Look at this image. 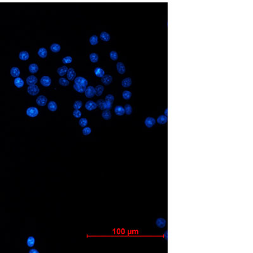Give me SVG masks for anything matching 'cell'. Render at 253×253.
<instances>
[{"label":"cell","instance_id":"6da1fadb","mask_svg":"<svg viewBox=\"0 0 253 253\" xmlns=\"http://www.w3.org/2000/svg\"><path fill=\"white\" fill-rule=\"evenodd\" d=\"M26 114L30 117L34 118L39 115V110L36 107H33V106H32V107H29V108H27L26 111Z\"/></svg>","mask_w":253,"mask_h":253},{"label":"cell","instance_id":"7a4b0ae2","mask_svg":"<svg viewBox=\"0 0 253 253\" xmlns=\"http://www.w3.org/2000/svg\"><path fill=\"white\" fill-rule=\"evenodd\" d=\"M85 96L88 98H92L96 95L95 88L93 86H88L86 87V91H85Z\"/></svg>","mask_w":253,"mask_h":253},{"label":"cell","instance_id":"3957f363","mask_svg":"<svg viewBox=\"0 0 253 253\" xmlns=\"http://www.w3.org/2000/svg\"><path fill=\"white\" fill-rule=\"evenodd\" d=\"M27 93L31 96H36L39 93V88L36 85H32V86H29L27 88Z\"/></svg>","mask_w":253,"mask_h":253},{"label":"cell","instance_id":"277c9868","mask_svg":"<svg viewBox=\"0 0 253 253\" xmlns=\"http://www.w3.org/2000/svg\"><path fill=\"white\" fill-rule=\"evenodd\" d=\"M74 83L79 85V86L87 87L88 85V81L84 77H77L74 79Z\"/></svg>","mask_w":253,"mask_h":253},{"label":"cell","instance_id":"5b68a950","mask_svg":"<svg viewBox=\"0 0 253 253\" xmlns=\"http://www.w3.org/2000/svg\"><path fill=\"white\" fill-rule=\"evenodd\" d=\"M48 102L47 97L44 96H39L38 97V98L36 99V103L39 106H44Z\"/></svg>","mask_w":253,"mask_h":253},{"label":"cell","instance_id":"8992f818","mask_svg":"<svg viewBox=\"0 0 253 253\" xmlns=\"http://www.w3.org/2000/svg\"><path fill=\"white\" fill-rule=\"evenodd\" d=\"M156 121L154 118L149 117L146 118L144 121V124L146 127H147L148 128H151L154 125L155 123H156Z\"/></svg>","mask_w":253,"mask_h":253},{"label":"cell","instance_id":"52a82bcc","mask_svg":"<svg viewBox=\"0 0 253 253\" xmlns=\"http://www.w3.org/2000/svg\"><path fill=\"white\" fill-rule=\"evenodd\" d=\"M97 107L96 103L93 101H88L85 105V108L87 109L88 111H93L94 109H96Z\"/></svg>","mask_w":253,"mask_h":253},{"label":"cell","instance_id":"ba28073f","mask_svg":"<svg viewBox=\"0 0 253 253\" xmlns=\"http://www.w3.org/2000/svg\"><path fill=\"white\" fill-rule=\"evenodd\" d=\"M41 84H42V86H43L44 87H49L51 85V78L48 76H43L41 79Z\"/></svg>","mask_w":253,"mask_h":253},{"label":"cell","instance_id":"9c48e42d","mask_svg":"<svg viewBox=\"0 0 253 253\" xmlns=\"http://www.w3.org/2000/svg\"><path fill=\"white\" fill-rule=\"evenodd\" d=\"M113 81L112 76L110 75H105L103 77H101V82L106 85V86H108Z\"/></svg>","mask_w":253,"mask_h":253},{"label":"cell","instance_id":"30bf717a","mask_svg":"<svg viewBox=\"0 0 253 253\" xmlns=\"http://www.w3.org/2000/svg\"><path fill=\"white\" fill-rule=\"evenodd\" d=\"M66 75H67V79H68V81H74L76 77V73L74 70V69L72 68H70L69 69H68V71L66 72Z\"/></svg>","mask_w":253,"mask_h":253},{"label":"cell","instance_id":"8fae6325","mask_svg":"<svg viewBox=\"0 0 253 253\" xmlns=\"http://www.w3.org/2000/svg\"><path fill=\"white\" fill-rule=\"evenodd\" d=\"M27 84L28 86H32L35 85L38 82V79L34 75H30L26 79Z\"/></svg>","mask_w":253,"mask_h":253},{"label":"cell","instance_id":"7c38bea8","mask_svg":"<svg viewBox=\"0 0 253 253\" xmlns=\"http://www.w3.org/2000/svg\"><path fill=\"white\" fill-rule=\"evenodd\" d=\"M117 69L120 74H124L126 71V68L122 62H118L117 64Z\"/></svg>","mask_w":253,"mask_h":253},{"label":"cell","instance_id":"4fadbf2b","mask_svg":"<svg viewBox=\"0 0 253 253\" xmlns=\"http://www.w3.org/2000/svg\"><path fill=\"white\" fill-rule=\"evenodd\" d=\"M166 225V220L163 218H159L156 220V225L159 228H164Z\"/></svg>","mask_w":253,"mask_h":253},{"label":"cell","instance_id":"5bb4252c","mask_svg":"<svg viewBox=\"0 0 253 253\" xmlns=\"http://www.w3.org/2000/svg\"><path fill=\"white\" fill-rule=\"evenodd\" d=\"M94 74L96 75L97 77L101 78L105 75V72L103 68H100V67H96V68L94 69Z\"/></svg>","mask_w":253,"mask_h":253},{"label":"cell","instance_id":"9a60e30c","mask_svg":"<svg viewBox=\"0 0 253 253\" xmlns=\"http://www.w3.org/2000/svg\"><path fill=\"white\" fill-rule=\"evenodd\" d=\"M14 84L17 88H22L24 85V81L22 78L18 77L14 80Z\"/></svg>","mask_w":253,"mask_h":253},{"label":"cell","instance_id":"2e32d148","mask_svg":"<svg viewBox=\"0 0 253 253\" xmlns=\"http://www.w3.org/2000/svg\"><path fill=\"white\" fill-rule=\"evenodd\" d=\"M10 74L13 77H18L20 75V69L18 67H12L10 70Z\"/></svg>","mask_w":253,"mask_h":253},{"label":"cell","instance_id":"e0dca14e","mask_svg":"<svg viewBox=\"0 0 253 253\" xmlns=\"http://www.w3.org/2000/svg\"><path fill=\"white\" fill-rule=\"evenodd\" d=\"M111 117L112 115L110 110H109V109H105V110H103L102 113V117L103 119H105L106 120H110L111 118Z\"/></svg>","mask_w":253,"mask_h":253},{"label":"cell","instance_id":"ac0fdd59","mask_svg":"<svg viewBox=\"0 0 253 253\" xmlns=\"http://www.w3.org/2000/svg\"><path fill=\"white\" fill-rule=\"evenodd\" d=\"M115 114L118 116H122L125 114V109L123 106H117L115 108Z\"/></svg>","mask_w":253,"mask_h":253},{"label":"cell","instance_id":"d6986e66","mask_svg":"<svg viewBox=\"0 0 253 253\" xmlns=\"http://www.w3.org/2000/svg\"><path fill=\"white\" fill-rule=\"evenodd\" d=\"M131 85H132V79L130 77H127L124 79L123 80L121 81V86L123 87H129Z\"/></svg>","mask_w":253,"mask_h":253},{"label":"cell","instance_id":"ffe728a7","mask_svg":"<svg viewBox=\"0 0 253 253\" xmlns=\"http://www.w3.org/2000/svg\"><path fill=\"white\" fill-rule=\"evenodd\" d=\"M19 57L20 60L22 61H26L29 58V54L26 51H22L20 52Z\"/></svg>","mask_w":253,"mask_h":253},{"label":"cell","instance_id":"44dd1931","mask_svg":"<svg viewBox=\"0 0 253 253\" xmlns=\"http://www.w3.org/2000/svg\"><path fill=\"white\" fill-rule=\"evenodd\" d=\"M68 68H67L66 66H62L60 67V68H58L57 70V73L60 76H64L65 74H66V72L68 71Z\"/></svg>","mask_w":253,"mask_h":253},{"label":"cell","instance_id":"7402d4cb","mask_svg":"<svg viewBox=\"0 0 253 253\" xmlns=\"http://www.w3.org/2000/svg\"><path fill=\"white\" fill-rule=\"evenodd\" d=\"M29 70L31 74H36L39 70V66L36 63H32L29 66Z\"/></svg>","mask_w":253,"mask_h":253},{"label":"cell","instance_id":"603a6c76","mask_svg":"<svg viewBox=\"0 0 253 253\" xmlns=\"http://www.w3.org/2000/svg\"><path fill=\"white\" fill-rule=\"evenodd\" d=\"M48 108L50 111H55L57 110L58 109V106L56 102L54 101H50L49 102V103L48 104Z\"/></svg>","mask_w":253,"mask_h":253},{"label":"cell","instance_id":"cb8c5ba5","mask_svg":"<svg viewBox=\"0 0 253 253\" xmlns=\"http://www.w3.org/2000/svg\"><path fill=\"white\" fill-rule=\"evenodd\" d=\"M99 38L102 41L105 42H108L110 40V35L106 32H102L101 33Z\"/></svg>","mask_w":253,"mask_h":253},{"label":"cell","instance_id":"d4e9b609","mask_svg":"<svg viewBox=\"0 0 253 253\" xmlns=\"http://www.w3.org/2000/svg\"><path fill=\"white\" fill-rule=\"evenodd\" d=\"M104 86L102 85H97V86L95 87V91H96V95L97 96H101L102 95V94L104 91Z\"/></svg>","mask_w":253,"mask_h":253},{"label":"cell","instance_id":"484cf974","mask_svg":"<svg viewBox=\"0 0 253 253\" xmlns=\"http://www.w3.org/2000/svg\"><path fill=\"white\" fill-rule=\"evenodd\" d=\"M38 54V55L41 58H45L48 55V51L46 48H41L39 50Z\"/></svg>","mask_w":253,"mask_h":253},{"label":"cell","instance_id":"4316f807","mask_svg":"<svg viewBox=\"0 0 253 253\" xmlns=\"http://www.w3.org/2000/svg\"><path fill=\"white\" fill-rule=\"evenodd\" d=\"M50 50L53 53H58L61 50V46L58 44L53 43L51 45Z\"/></svg>","mask_w":253,"mask_h":253},{"label":"cell","instance_id":"83f0119b","mask_svg":"<svg viewBox=\"0 0 253 253\" xmlns=\"http://www.w3.org/2000/svg\"><path fill=\"white\" fill-rule=\"evenodd\" d=\"M73 87H74V89L76 91H77V92L80 93H83L85 92V91H86V89L87 87L79 86V85H77V84H74V86H73Z\"/></svg>","mask_w":253,"mask_h":253},{"label":"cell","instance_id":"f1b7e54d","mask_svg":"<svg viewBox=\"0 0 253 253\" xmlns=\"http://www.w3.org/2000/svg\"><path fill=\"white\" fill-rule=\"evenodd\" d=\"M167 117L165 115H160L159 117L157 118V122L160 125L165 124L167 122Z\"/></svg>","mask_w":253,"mask_h":253},{"label":"cell","instance_id":"f546056e","mask_svg":"<svg viewBox=\"0 0 253 253\" xmlns=\"http://www.w3.org/2000/svg\"><path fill=\"white\" fill-rule=\"evenodd\" d=\"M35 244V238L32 236L29 237L28 239L27 240V245L28 246L29 248H32V247Z\"/></svg>","mask_w":253,"mask_h":253},{"label":"cell","instance_id":"4dcf8cb0","mask_svg":"<svg viewBox=\"0 0 253 253\" xmlns=\"http://www.w3.org/2000/svg\"><path fill=\"white\" fill-rule=\"evenodd\" d=\"M89 58H90V60H91V62L97 63L99 60V56L97 55V54H96L95 53H93L90 54Z\"/></svg>","mask_w":253,"mask_h":253},{"label":"cell","instance_id":"1f68e13d","mask_svg":"<svg viewBox=\"0 0 253 253\" xmlns=\"http://www.w3.org/2000/svg\"><path fill=\"white\" fill-rule=\"evenodd\" d=\"M89 42L91 45L95 46L98 43V37L97 36H92L89 39Z\"/></svg>","mask_w":253,"mask_h":253},{"label":"cell","instance_id":"d6a6232c","mask_svg":"<svg viewBox=\"0 0 253 253\" xmlns=\"http://www.w3.org/2000/svg\"><path fill=\"white\" fill-rule=\"evenodd\" d=\"M105 101L102 99L97 100V101L96 102L97 107H99V109H101V110H105Z\"/></svg>","mask_w":253,"mask_h":253},{"label":"cell","instance_id":"836d02e7","mask_svg":"<svg viewBox=\"0 0 253 253\" xmlns=\"http://www.w3.org/2000/svg\"><path fill=\"white\" fill-rule=\"evenodd\" d=\"M124 109H125V113H126L128 115H130L132 114V107L130 105L127 104V105H125Z\"/></svg>","mask_w":253,"mask_h":253},{"label":"cell","instance_id":"e575fe53","mask_svg":"<svg viewBox=\"0 0 253 253\" xmlns=\"http://www.w3.org/2000/svg\"><path fill=\"white\" fill-rule=\"evenodd\" d=\"M132 96V93L129 91H124L122 93V97L125 100H129Z\"/></svg>","mask_w":253,"mask_h":253},{"label":"cell","instance_id":"d590c367","mask_svg":"<svg viewBox=\"0 0 253 253\" xmlns=\"http://www.w3.org/2000/svg\"><path fill=\"white\" fill-rule=\"evenodd\" d=\"M59 84L62 86H68L70 84V82L69 81L67 80V79L63 77H61L60 79H59Z\"/></svg>","mask_w":253,"mask_h":253},{"label":"cell","instance_id":"8d00e7d4","mask_svg":"<svg viewBox=\"0 0 253 253\" xmlns=\"http://www.w3.org/2000/svg\"><path fill=\"white\" fill-rule=\"evenodd\" d=\"M109 57H110V58L112 60L116 61V60H117L118 58V54L117 51H111V52L109 53Z\"/></svg>","mask_w":253,"mask_h":253},{"label":"cell","instance_id":"74e56055","mask_svg":"<svg viewBox=\"0 0 253 253\" xmlns=\"http://www.w3.org/2000/svg\"><path fill=\"white\" fill-rule=\"evenodd\" d=\"M87 123H88V121H87V120L86 119V118H81V119L79 120V125H80L82 127H86Z\"/></svg>","mask_w":253,"mask_h":253},{"label":"cell","instance_id":"f35d334b","mask_svg":"<svg viewBox=\"0 0 253 253\" xmlns=\"http://www.w3.org/2000/svg\"><path fill=\"white\" fill-rule=\"evenodd\" d=\"M82 102L81 101H76L74 103V105H73V107L75 109H79L82 108Z\"/></svg>","mask_w":253,"mask_h":253},{"label":"cell","instance_id":"ab89813d","mask_svg":"<svg viewBox=\"0 0 253 253\" xmlns=\"http://www.w3.org/2000/svg\"><path fill=\"white\" fill-rule=\"evenodd\" d=\"M72 60L71 56H66L62 59V62L63 64H70L72 62Z\"/></svg>","mask_w":253,"mask_h":253},{"label":"cell","instance_id":"60d3db41","mask_svg":"<svg viewBox=\"0 0 253 253\" xmlns=\"http://www.w3.org/2000/svg\"><path fill=\"white\" fill-rule=\"evenodd\" d=\"M91 133V129L90 127H84L83 130H82V134L84 136H88Z\"/></svg>","mask_w":253,"mask_h":253},{"label":"cell","instance_id":"b9f144b4","mask_svg":"<svg viewBox=\"0 0 253 253\" xmlns=\"http://www.w3.org/2000/svg\"><path fill=\"white\" fill-rule=\"evenodd\" d=\"M115 100V97L112 95V94H108L107 96L105 97V101H108L109 103H113Z\"/></svg>","mask_w":253,"mask_h":253},{"label":"cell","instance_id":"7bdbcfd3","mask_svg":"<svg viewBox=\"0 0 253 253\" xmlns=\"http://www.w3.org/2000/svg\"><path fill=\"white\" fill-rule=\"evenodd\" d=\"M73 115H74V117L79 118L82 116V113L79 109H75V110L73 111Z\"/></svg>","mask_w":253,"mask_h":253},{"label":"cell","instance_id":"ee69618b","mask_svg":"<svg viewBox=\"0 0 253 253\" xmlns=\"http://www.w3.org/2000/svg\"><path fill=\"white\" fill-rule=\"evenodd\" d=\"M112 104H113V103H109L108 101H105V109H109H109H111V108H112Z\"/></svg>","mask_w":253,"mask_h":253},{"label":"cell","instance_id":"f6af8a7d","mask_svg":"<svg viewBox=\"0 0 253 253\" xmlns=\"http://www.w3.org/2000/svg\"><path fill=\"white\" fill-rule=\"evenodd\" d=\"M29 253H39V252L36 249H31L29 251Z\"/></svg>","mask_w":253,"mask_h":253},{"label":"cell","instance_id":"bcb514c9","mask_svg":"<svg viewBox=\"0 0 253 253\" xmlns=\"http://www.w3.org/2000/svg\"><path fill=\"white\" fill-rule=\"evenodd\" d=\"M167 231H165V232H164V238H165L166 240L167 239Z\"/></svg>","mask_w":253,"mask_h":253},{"label":"cell","instance_id":"7dc6e473","mask_svg":"<svg viewBox=\"0 0 253 253\" xmlns=\"http://www.w3.org/2000/svg\"><path fill=\"white\" fill-rule=\"evenodd\" d=\"M167 114H168V109H165V111H164V115L167 117V115H168Z\"/></svg>","mask_w":253,"mask_h":253}]
</instances>
